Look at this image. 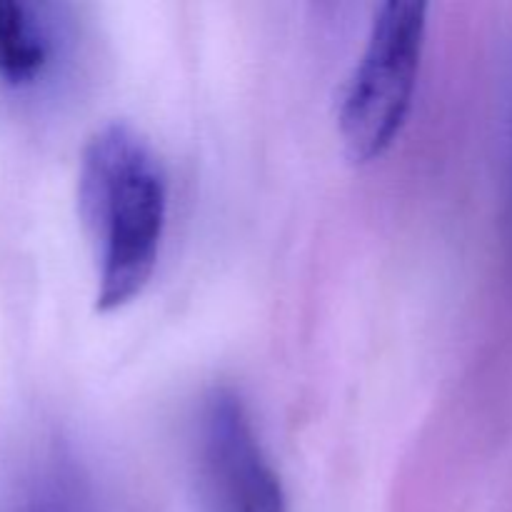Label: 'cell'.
<instances>
[{"label":"cell","mask_w":512,"mask_h":512,"mask_svg":"<svg viewBox=\"0 0 512 512\" xmlns=\"http://www.w3.org/2000/svg\"><path fill=\"white\" fill-rule=\"evenodd\" d=\"M78 213L98 260L95 308H123L153 278L168 215L163 168L130 125H108L85 145Z\"/></svg>","instance_id":"obj_1"},{"label":"cell","mask_w":512,"mask_h":512,"mask_svg":"<svg viewBox=\"0 0 512 512\" xmlns=\"http://www.w3.org/2000/svg\"><path fill=\"white\" fill-rule=\"evenodd\" d=\"M425 33L428 5L390 0L375 13L338 118L345 150L355 163L380 158L398 140L413 105Z\"/></svg>","instance_id":"obj_2"},{"label":"cell","mask_w":512,"mask_h":512,"mask_svg":"<svg viewBox=\"0 0 512 512\" xmlns=\"http://www.w3.org/2000/svg\"><path fill=\"white\" fill-rule=\"evenodd\" d=\"M200 458L215 498L228 512H285V490L265 458L243 403L215 390L200 418Z\"/></svg>","instance_id":"obj_3"},{"label":"cell","mask_w":512,"mask_h":512,"mask_svg":"<svg viewBox=\"0 0 512 512\" xmlns=\"http://www.w3.org/2000/svg\"><path fill=\"white\" fill-rule=\"evenodd\" d=\"M53 55L43 18L33 5L0 0V80L25 85L40 78Z\"/></svg>","instance_id":"obj_4"}]
</instances>
